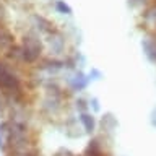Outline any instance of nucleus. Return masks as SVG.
I'll use <instances>...</instances> for the list:
<instances>
[{
    "instance_id": "f257e3e1",
    "label": "nucleus",
    "mask_w": 156,
    "mask_h": 156,
    "mask_svg": "<svg viewBox=\"0 0 156 156\" xmlns=\"http://www.w3.org/2000/svg\"><path fill=\"white\" fill-rule=\"evenodd\" d=\"M0 94L7 102H12L8 106H24L26 101V91L21 76L13 70L12 63L0 58Z\"/></svg>"
},
{
    "instance_id": "f03ea898",
    "label": "nucleus",
    "mask_w": 156,
    "mask_h": 156,
    "mask_svg": "<svg viewBox=\"0 0 156 156\" xmlns=\"http://www.w3.org/2000/svg\"><path fill=\"white\" fill-rule=\"evenodd\" d=\"M18 46H20V54H21V65L36 67L39 60L44 57V44L39 39L37 33L24 34Z\"/></svg>"
},
{
    "instance_id": "7ed1b4c3",
    "label": "nucleus",
    "mask_w": 156,
    "mask_h": 156,
    "mask_svg": "<svg viewBox=\"0 0 156 156\" xmlns=\"http://www.w3.org/2000/svg\"><path fill=\"white\" fill-rule=\"evenodd\" d=\"M44 52H47L46 57L52 58H67V37L63 36L62 31L54 28L52 31L44 34Z\"/></svg>"
},
{
    "instance_id": "20e7f679",
    "label": "nucleus",
    "mask_w": 156,
    "mask_h": 156,
    "mask_svg": "<svg viewBox=\"0 0 156 156\" xmlns=\"http://www.w3.org/2000/svg\"><path fill=\"white\" fill-rule=\"evenodd\" d=\"M90 83H91V80H90V76H88V73L81 72V70H75L70 76L67 78V85L73 93L85 91Z\"/></svg>"
},
{
    "instance_id": "39448f33",
    "label": "nucleus",
    "mask_w": 156,
    "mask_h": 156,
    "mask_svg": "<svg viewBox=\"0 0 156 156\" xmlns=\"http://www.w3.org/2000/svg\"><path fill=\"white\" fill-rule=\"evenodd\" d=\"M141 28H145L150 34H156V0L146 5L141 12Z\"/></svg>"
},
{
    "instance_id": "423d86ee",
    "label": "nucleus",
    "mask_w": 156,
    "mask_h": 156,
    "mask_svg": "<svg viewBox=\"0 0 156 156\" xmlns=\"http://www.w3.org/2000/svg\"><path fill=\"white\" fill-rule=\"evenodd\" d=\"M15 44H16V41H15L13 33L5 24H0V58L7 57Z\"/></svg>"
},
{
    "instance_id": "0eeeda50",
    "label": "nucleus",
    "mask_w": 156,
    "mask_h": 156,
    "mask_svg": "<svg viewBox=\"0 0 156 156\" xmlns=\"http://www.w3.org/2000/svg\"><path fill=\"white\" fill-rule=\"evenodd\" d=\"M78 122H80L83 132L86 135H94L96 130H98V120L94 114L91 111H86V112H80L78 114Z\"/></svg>"
},
{
    "instance_id": "6e6552de",
    "label": "nucleus",
    "mask_w": 156,
    "mask_h": 156,
    "mask_svg": "<svg viewBox=\"0 0 156 156\" xmlns=\"http://www.w3.org/2000/svg\"><path fill=\"white\" fill-rule=\"evenodd\" d=\"M98 127L101 129V132L106 135H114V132L117 130V119L114 117L112 112H104L101 117V120L98 122Z\"/></svg>"
},
{
    "instance_id": "1a4fd4ad",
    "label": "nucleus",
    "mask_w": 156,
    "mask_h": 156,
    "mask_svg": "<svg viewBox=\"0 0 156 156\" xmlns=\"http://www.w3.org/2000/svg\"><path fill=\"white\" fill-rule=\"evenodd\" d=\"M141 51L151 63H156V34H150L141 39Z\"/></svg>"
},
{
    "instance_id": "9d476101",
    "label": "nucleus",
    "mask_w": 156,
    "mask_h": 156,
    "mask_svg": "<svg viewBox=\"0 0 156 156\" xmlns=\"http://www.w3.org/2000/svg\"><path fill=\"white\" fill-rule=\"evenodd\" d=\"M8 150H10V124L7 119H3L0 120V153L7 156Z\"/></svg>"
},
{
    "instance_id": "9b49d317",
    "label": "nucleus",
    "mask_w": 156,
    "mask_h": 156,
    "mask_svg": "<svg viewBox=\"0 0 156 156\" xmlns=\"http://www.w3.org/2000/svg\"><path fill=\"white\" fill-rule=\"evenodd\" d=\"M65 133L70 136V138H80V136L85 133L80 125L78 119H73V117H68L65 119Z\"/></svg>"
},
{
    "instance_id": "f8f14e48",
    "label": "nucleus",
    "mask_w": 156,
    "mask_h": 156,
    "mask_svg": "<svg viewBox=\"0 0 156 156\" xmlns=\"http://www.w3.org/2000/svg\"><path fill=\"white\" fill-rule=\"evenodd\" d=\"M33 21H34V28H36L37 34H42V36H44V34H47L49 31H52V29L55 28L47 18L41 16V15H34V16H33Z\"/></svg>"
},
{
    "instance_id": "ddd939ff",
    "label": "nucleus",
    "mask_w": 156,
    "mask_h": 156,
    "mask_svg": "<svg viewBox=\"0 0 156 156\" xmlns=\"http://www.w3.org/2000/svg\"><path fill=\"white\" fill-rule=\"evenodd\" d=\"M54 8H55V12H57V13L67 15V16H70V15L73 13L72 7L65 2V0H55V2H54Z\"/></svg>"
},
{
    "instance_id": "4468645a",
    "label": "nucleus",
    "mask_w": 156,
    "mask_h": 156,
    "mask_svg": "<svg viewBox=\"0 0 156 156\" xmlns=\"http://www.w3.org/2000/svg\"><path fill=\"white\" fill-rule=\"evenodd\" d=\"M75 109L78 111V114H80V112H86V111H90V104H88L86 99L78 98V99L75 101Z\"/></svg>"
},
{
    "instance_id": "2eb2a0df",
    "label": "nucleus",
    "mask_w": 156,
    "mask_h": 156,
    "mask_svg": "<svg viewBox=\"0 0 156 156\" xmlns=\"http://www.w3.org/2000/svg\"><path fill=\"white\" fill-rule=\"evenodd\" d=\"M153 0H127V3H129V7L132 8H138V7H146V5H150Z\"/></svg>"
},
{
    "instance_id": "dca6fc26",
    "label": "nucleus",
    "mask_w": 156,
    "mask_h": 156,
    "mask_svg": "<svg viewBox=\"0 0 156 156\" xmlns=\"http://www.w3.org/2000/svg\"><path fill=\"white\" fill-rule=\"evenodd\" d=\"M88 104H90V109H91L93 114H94V112H99V111H101L99 101H98V98H94V96H93L91 99H88Z\"/></svg>"
},
{
    "instance_id": "f3484780",
    "label": "nucleus",
    "mask_w": 156,
    "mask_h": 156,
    "mask_svg": "<svg viewBox=\"0 0 156 156\" xmlns=\"http://www.w3.org/2000/svg\"><path fill=\"white\" fill-rule=\"evenodd\" d=\"M88 76H90L91 81H93V80H101V78H102V73L98 70V68H91V72L88 73Z\"/></svg>"
},
{
    "instance_id": "a211bd4d",
    "label": "nucleus",
    "mask_w": 156,
    "mask_h": 156,
    "mask_svg": "<svg viewBox=\"0 0 156 156\" xmlns=\"http://www.w3.org/2000/svg\"><path fill=\"white\" fill-rule=\"evenodd\" d=\"M52 156H76V154H73L68 148H58L55 153H54Z\"/></svg>"
},
{
    "instance_id": "6ab92c4d",
    "label": "nucleus",
    "mask_w": 156,
    "mask_h": 156,
    "mask_svg": "<svg viewBox=\"0 0 156 156\" xmlns=\"http://www.w3.org/2000/svg\"><path fill=\"white\" fill-rule=\"evenodd\" d=\"M150 124H151V127L156 129V106L153 107V111H151V114H150Z\"/></svg>"
},
{
    "instance_id": "aec40b11",
    "label": "nucleus",
    "mask_w": 156,
    "mask_h": 156,
    "mask_svg": "<svg viewBox=\"0 0 156 156\" xmlns=\"http://www.w3.org/2000/svg\"><path fill=\"white\" fill-rule=\"evenodd\" d=\"M78 156H85V154H78Z\"/></svg>"
}]
</instances>
